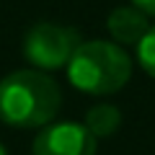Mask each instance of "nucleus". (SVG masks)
<instances>
[{
  "instance_id": "obj_1",
  "label": "nucleus",
  "mask_w": 155,
  "mask_h": 155,
  "mask_svg": "<svg viewBox=\"0 0 155 155\" xmlns=\"http://www.w3.org/2000/svg\"><path fill=\"white\" fill-rule=\"evenodd\" d=\"M60 106V85L41 70H16L0 80V122L11 127H47Z\"/></svg>"
},
{
  "instance_id": "obj_2",
  "label": "nucleus",
  "mask_w": 155,
  "mask_h": 155,
  "mask_svg": "<svg viewBox=\"0 0 155 155\" xmlns=\"http://www.w3.org/2000/svg\"><path fill=\"white\" fill-rule=\"evenodd\" d=\"M132 78V60L114 41H80L67 62V80L88 96H109L122 91Z\"/></svg>"
},
{
  "instance_id": "obj_3",
  "label": "nucleus",
  "mask_w": 155,
  "mask_h": 155,
  "mask_svg": "<svg viewBox=\"0 0 155 155\" xmlns=\"http://www.w3.org/2000/svg\"><path fill=\"white\" fill-rule=\"evenodd\" d=\"M80 47V34L75 28L60 26V23H36L23 36V57L36 70H60L67 67L70 57Z\"/></svg>"
},
{
  "instance_id": "obj_4",
  "label": "nucleus",
  "mask_w": 155,
  "mask_h": 155,
  "mask_svg": "<svg viewBox=\"0 0 155 155\" xmlns=\"http://www.w3.org/2000/svg\"><path fill=\"white\" fill-rule=\"evenodd\" d=\"M98 140L80 122H49L34 140V155H96Z\"/></svg>"
},
{
  "instance_id": "obj_5",
  "label": "nucleus",
  "mask_w": 155,
  "mask_h": 155,
  "mask_svg": "<svg viewBox=\"0 0 155 155\" xmlns=\"http://www.w3.org/2000/svg\"><path fill=\"white\" fill-rule=\"evenodd\" d=\"M106 28H109L114 44L119 47H137L142 41V36L147 34L150 21H147V13H142L140 8L134 5H122V8H114L106 18Z\"/></svg>"
},
{
  "instance_id": "obj_6",
  "label": "nucleus",
  "mask_w": 155,
  "mask_h": 155,
  "mask_svg": "<svg viewBox=\"0 0 155 155\" xmlns=\"http://www.w3.org/2000/svg\"><path fill=\"white\" fill-rule=\"evenodd\" d=\"M85 127H88V132L93 134L96 140L98 137H109V134H114L116 129H119V124H122V111L116 109L114 104H96L91 106L88 111H85Z\"/></svg>"
},
{
  "instance_id": "obj_7",
  "label": "nucleus",
  "mask_w": 155,
  "mask_h": 155,
  "mask_svg": "<svg viewBox=\"0 0 155 155\" xmlns=\"http://www.w3.org/2000/svg\"><path fill=\"white\" fill-rule=\"evenodd\" d=\"M137 60L142 65V70L150 78H155V26L147 28V34H145L142 41L137 44Z\"/></svg>"
},
{
  "instance_id": "obj_8",
  "label": "nucleus",
  "mask_w": 155,
  "mask_h": 155,
  "mask_svg": "<svg viewBox=\"0 0 155 155\" xmlns=\"http://www.w3.org/2000/svg\"><path fill=\"white\" fill-rule=\"evenodd\" d=\"M134 8H140L142 13H147V16H155V0H129Z\"/></svg>"
},
{
  "instance_id": "obj_9",
  "label": "nucleus",
  "mask_w": 155,
  "mask_h": 155,
  "mask_svg": "<svg viewBox=\"0 0 155 155\" xmlns=\"http://www.w3.org/2000/svg\"><path fill=\"white\" fill-rule=\"evenodd\" d=\"M0 155H8V153H5V147H3V142H0Z\"/></svg>"
}]
</instances>
